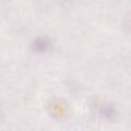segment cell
Segmentation results:
<instances>
[{
    "label": "cell",
    "instance_id": "cell-1",
    "mask_svg": "<svg viewBox=\"0 0 131 131\" xmlns=\"http://www.w3.org/2000/svg\"><path fill=\"white\" fill-rule=\"evenodd\" d=\"M49 46L48 41L42 38L36 39L33 43V49L37 51H45Z\"/></svg>",
    "mask_w": 131,
    "mask_h": 131
},
{
    "label": "cell",
    "instance_id": "cell-2",
    "mask_svg": "<svg viewBox=\"0 0 131 131\" xmlns=\"http://www.w3.org/2000/svg\"><path fill=\"white\" fill-rule=\"evenodd\" d=\"M114 114V110L110 107H106L103 109V115L106 118H111Z\"/></svg>",
    "mask_w": 131,
    "mask_h": 131
}]
</instances>
